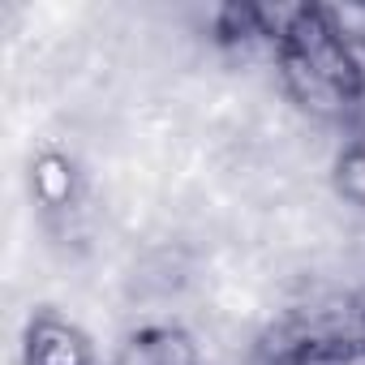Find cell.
<instances>
[{"instance_id": "7a4b0ae2", "label": "cell", "mask_w": 365, "mask_h": 365, "mask_svg": "<svg viewBox=\"0 0 365 365\" xmlns=\"http://www.w3.org/2000/svg\"><path fill=\"white\" fill-rule=\"evenodd\" d=\"M91 339L82 327L65 322V318H35L26 331V365H91Z\"/></svg>"}, {"instance_id": "277c9868", "label": "cell", "mask_w": 365, "mask_h": 365, "mask_svg": "<svg viewBox=\"0 0 365 365\" xmlns=\"http://www.w3.org/2000/svg\"><path fill=\"white\" fill-rule=\"evenodd\" d=\"M31 190H35V198H39L48 211H65V207L73 202V194H78V172H73V163H69L65 155L43 150V155H35V163H31Z\"/></svg>"}, {"instance_id": "5b68a950", "label": "cell", "mask_w": 365, "mask_h": 365, "mask_svg": "<svg viewBox=\"0 0 365 365\" xmlns=\"http://www.w3.org/2000/svg\"><path fill=\"white\" fill-rule=\"evenodd\" d=\"M335 190H339L344 202H352V207L365 211V138H356L339 155V163H335Z\"/></svg>"}, {"instance_id": "6da1fadb", "label": "cell", "mask_w": 365, "mask_h": 365, "mask_svg": "<svg viewBox=\"0 0 365 365\" xmlns=\"http://www.w3.org/2000/svg\"><path fill=\"white\" fill-rule=\"evenodd\" d=\"M275 65L288 99L318 120L352 116L365 103V61L335 31L327 9L305 5L301 22L275 52Z\"/></svg>"}, {"instance_id": "3957f363", "label": "cell", "mask_w": 365, "mask_h": 365, "mask_svg": "<svg viewBox=\"0 0 365 365\" xmlns=\"http://www.w3.org/2000/svg\"><path fill=\"white\" fill-rule=\"evenodd\" d=\"M112 365H202V352L180 327H142L120 344Z\"/></svg>"}]
</instances>
